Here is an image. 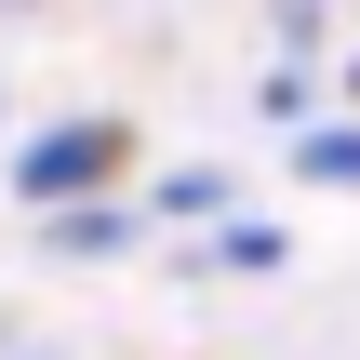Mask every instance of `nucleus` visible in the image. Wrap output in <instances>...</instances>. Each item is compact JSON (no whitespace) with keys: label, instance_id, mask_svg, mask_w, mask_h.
Segmentation results:
<instances>
[{"label":"nucleus","instance_id":"obj_1","mask_svg":"<svg viewBox=\"0 0 360 360\" xmlns=\"http://www.w3.org/2000/svg\"><path fill=\"white\" fill-rule=\"evenodd\" d=\"M120 147H134L120 120H67V134H40L13 174H27V200H67V187H107V174H120Z\"/></svg>","mask_w":360,"mask_h":360}]
</instances>
